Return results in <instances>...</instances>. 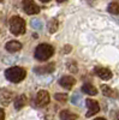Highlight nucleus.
Wrapping results in <instances>:
<instances>
[{
	"instance_id": "nucleus-1",
	"label": "nucleus",
	"mask_w": 119,
	"mask_h": 120,
	"mask_svg": "<svg viewBox=\"0 0 119 120\" xmlns=\"http://www.w3.org/2000/svg\"><path fill=\"white\" fill-rule=\"evenodd\" d=\"M27 76V71L23 67H18V66H13L10 67L5 71V77L6 79H8L12 83H19L22 82Z\"/></svg>"
},
{
	"instance_id": "nucleus-7",
	"label": "nucleus",
	"mask_w": 119,
	"mask_h": 120,
	"mask_svg": "<svg viewBox=\"0 0 119 120\" xmlns=\"http://www.w3.org/2000/svg\"><path fill=\"white\" fill-rule=\"evenodd\" d=\"M54 64L53 63H49V64H46V65H42V66H36L34 68V72L37 73V75H47V73H51L54 71Z\"/></svg>"
},
{
	"instance_id": "nucleus-22",
	"label": "nucleus",
	"mask_w": 119,
	"mask_h": 120,
	"mask_svg": "<svg viewBox=\"0 0 119 120\" xmlns=\"http://www.w3.org/2000/svg\"><path fill=\"white\" fill-rule=\"evenodd\" d=\"M0 120H5V112L3 108H0Z\"/></svg>"
},
{
	"instance_id": "nucleus-15",
	"label": "nucleus",
	"mask_w": 119,
	"mask_h": 120,
	"mask_svg": "<svg viewBox=\"0 0 119 120\" xmlns=\"http://www.w3.org/2000/svg\"><path fill=\"white\" fill-rule=\"evenodd\" d=\"M58 26H59V24H58L57 19H51V21L48 22V24H47V29H48V31L51 33V34H53V33L57 31Z\"/></svg>"
},
{
	"instance_id": "nucleus-26",
	"label": "nucleus",
	"mask_w": 119,
	"mask_h": 120,
	"mask_svg": "<svg viewBox=\"0 0 119 120\" xmlns=\"http://www.w3.org/2000/svg\"><path fill=\"white\" fill-rule=\"evenodd\" d=\"M58 3H64V1H66V0H57Z\"/></svg>"
},
{
	"instance_id": "nucleus-10",
	"label": "nucleus",
	"mask_w": 119,
	"mask_h": 120,
	"mask_svg": "<svg viewBox=\"0 0 119 120\" xmlns=\"http://www.w3.org/2000/svg\"><path fill=\"white\" fill-rule=\"evenodd\" d=\"M5 48H6V51L10 52V53H16V52H18V51H21L22 43L18 42V41H10V42L6 43Z\"/></svg>"
},
{
	"instance_id": "nucleus-24",
	"label": "nucleus",
	"mask_w": 119,
	"mask_h": 120,
	"mask_svg": "<svg viewBox=\"0 0 119 120\" xmlns=\"http://www.w3.org/2000/svg\"><path fill=\"white\" fill-rule=\"evenodd\" d=\"M94 120H106V119H104V118H96V119H94Z\"/></svg>"
},
{
	"instance_id": "nucleus-21",
	"label": "nucleus",
	"mask_w": 119,
	"mask_h": 120,
	"mask_svg": "<svg viewBox=\"0 0 119 120\" xmlns=\"http://www.w3.org/2000/svg\"><path fill=\"white\" fill-rule=\"evenodd\" d=\"M71 102L73 103V105H79V103H81V96H79V95H73L72 96V100H71Z\"/></svg>"
},
{
	"instance_id": "nucleus-28",
	"label": "nucleus",
	"mask_w": 119,
	"mask_h": 120,
	"mask_svg": "<svg viewBox=\"0 0 119 120\" xmlns=\"http://www.w3.org/2000/svg\"><path fill=\"white\" fill-rule=\"evenodd\" d=\"M117 120H119V112L117 113Z\"/></svg>"
},
{
	"instance_id": "nucleus-17",
	"label": "nucleus",
	"mask_w": 119,
	"mask_h": 120,
	"mask_svg": "<svg viewBox=\"0 0 119 120\" xmlns=\"http://www.w3.org/2000/svg\"><path fill=\"white\" fill-rule=\"evenodd\" d=\"M101 90H102V94L105 96H112L113 95V90L108 85H101Z\"/></svg>"
},
{
	"instance_id": "nucleus-2",
	"label": "nucleus",
	"mask_w": 119,
	"mask_h": 120,
	"mask_svg": "<svg viewBox=\"0 0 119 120\" xmlns=\"http://www.w3.org/2000/svg\"><path fill=\"white\" fill-rule=\"evenodd\" d=\"M54 54V48L52 46H49L47 43H41L38 45L35 49V59L43 61V60L49 59Z\"/></svg>"
},
{
	"instance_id": "nucleus-16",
	"label": "nucleus",
	"mask_w": 119,
	"mask_h": 120,
	"mask_svg": "<svg viewBox=\"0 0 119 120\" xmlns=\"http://www.w3.org/2000/svg\"><path fill=\"white\" fill-rule=\"evenodd\" d=\"M108 12L112 15H119V4L118 3H111L107 7Z\"/></svg>"
},
{
	"instance_id": "nucleus-19",
	"label": "nucleus",
	"mask_w": 119,
	"mask_h": 120,
	"mask_svg": "<svg viewBox=\"0 0 119 120\" xmlns=\"http://www.w3.org/2000/svg\"><path fill=\"white\" fill-rule=\"evenodd\" d=\"M54 98L58 100V101H60V102H65L67 100V95H65V94H55Z\"/></svg>"
},
{
	"instance_id": "nucleus-13",
	"label": "nucleus",
	"mask_w": 119,
	"mask_h": 120,
	"mask_svg": "<svg viewBox=\"0 0 119 120\" xmlns=\"http://www.w3.org/2000/svg\"><path fill=\"white\" fill-rule=\"evenodd\" d=\"M82 91L85 93V94H88V95H96V94H97V89H96L93 84L87 83V84H83Z\"/></svg>"
},
{
	"instance_id": "nucleus-9",
	"label": "nucleus",
	"mask_w": 119,
	"mask_h": 120,
	"mask_svg": "<svg viewBox=\"0 0 119 120\" xmlns=\"http://www.w3.org/2000/svg\"><path fill=\"white\" fill-rule=\"evenodd\" d=\"M75 83H76L75 78L71 77V76H64V77H61L60 79H59V84L65 89H71Z\"/></svg>"
},
{
	"instance_id": "nucleus-18",
	"label": "nucleus",
	"mask_w": 119,
	"mask_h": 120,
	"mask_svg": "<svg viewBox=\"0 0 119 120\" xmlns=\"http://www.w3.org/2000/svg\"><path fill=\"white\" fill-rule=\"evenodd\" d=\"M67 68H69V71L76 73L77 72V64L75 61H69L67 63Z\"/></svg>"
},
{
	"instance_id": "nucleus-29",
	"label": "nucleus",
	"mask_w": 119,
	"mask_h": 120,
	"mask_svg": "<svg viewBox=\"0 0 119 120\" xmlns=\"http://www.w3.org/2000/svg\"><path fill=\"white\" fill-rule=\"evenodd\" d=\"M1 1H3V0H0V3H1Z\"/></svg>"
},
{
	"instance_id": "nucleus-23",
	"label": "nucleus",
	"mask_w": 119,
	"mask_h": 120,
	"mask_svg": "<svg viewBox=\"0 0 119 120\" xmlns=\"http://www.w3.org/2000/svg\"><path fill=\"white\" fill-rule=\"evenodd\" d=\"M70 51H71V46H65L64 47V52L65 53H70Z\"/></svg>"
},
{
	"instance_id": "nucleus-27",
	"label": "nucleus",
	"mask_w": 119,
	"mask_h": 120,
	"mask_svg": "<svg viewBox=\"0 0 119 120\" xmlns=\"http://www.w3.org/2000/svg\"><path fill=\"white\" fill-rule=\"evenodd\" d=\"M88 1H89V4H93V3H94V0H88Z\"/></svg>"
},
{
	"instance_id": "nucleus-12",
	"label": "nucleus",
	"mask_w": 119,
	"mask_h": 120,
	"mask_svg": "<svg viewBox=\"0 0 119 120\" xmlns=\"http://www.w3.org/2000/svg\"><path fill=\"white\" fill-rule=\"evenodd\" d=\"M27 103V96L25 95H19L18 97L15 98V108L17 109V111H19V109H22Z\"/></svg>"
},
{
	"instance_id": "nucleus-20",
	"label": "nucleus",
	"mask_w": 119,
	"mask_h": 120,
	"mask_svg": "<svg viewBox=\"0 0 119 120\" xmlns=\"http://www.w3.org/2000/svg\"><path fill=\"white\" fill-rule=\"evenodd\" d=\"M31 26L34 29H41L42 28V23L38 21V19H33L31 21Z\"/></svg>"
},
{
	"instance_id": "nucleus-6",
	"label": "nucleus",
	"mask_w": 119,
	"mask_h": 120,
	"mask_svg": "<svg viewBox=\"0 0 119 120\" xmlns=\"http://www.w3.org/2000/svg\"><path fill=\"white\" fill-rule=\"evenodd\" d=\"M87 107H88V112H87V116H92L96 113H99V111H100V106H99V103L95 101V100H92V98H88L87 101Z\"/></svg>"
},
{
	"instance_id": "nucleus-5",
	"label": "nucleus",
	"mask_w": 119,
	"mask_h": 120,
	"mask_svg": "<svg viewBox=\"0 0 119 120\" xmlns=\"http://www.w3.org/2000/svg\"><path fill=\"white\" fill-rule=\"evenodd\" d=\"M35 101H36V105L38 107H45L46 105L49 103V94L46 90H41V91L37 93Z\"/></svg>"
},
{
	"instance_id": "nucleus-4",
	"label": "nucleus",
	"mask_w": 119,
	"mask_h": 120,
	"mask_svg": "<svg viewBox=\"0 0 119 120\" xmlns=\"http://www.w3.org/2000/svg\"><path fill=\"white\" fill-rule=\"evenodd\" d=\"M23 10L28 15H37L40 12V7L33 1V0H24L23 1Z\"/></svg>"
},
{
	"instance_id": "nucleus-25",
	"label": "nucleus",
	"mask_w": 119,
	"mask_h": 120,
	"mask_svg": "<svg viewBox=\"0 0 119 120\" xmlns=\"http://www.w3.org/2000/svg\"><path fill=\"white\" fill-rule=\"evenodd\" d=\"M40 1H42V3H48V1H51V0H40Z\"/></svg>"
},
{
	"instance_id": "nucleus-3",
	"label": "nucleus",
	"mask_w": 119,
	"mask_h": 120,
	"mask_svg": "<svg viewBox=\"0 0 119 120\" xmlns=\"http://www.w3.org/2000/svg\"><path fill=\"white\" fill-rule=\"evenodd\" d=\"M10 30L11 33L16 36L23 35L25 33V22L24 19L18 17V16H13L10 19Z\"/></svg>"
},
{
	"instance_id": "nucleus-11",
	"label": "nucleus",
	"mask_w": 119,
	"mask_h": 120,
	"mask_svg": "<svg viewBox=\"0 0 119 120\" xmlns=\"http://www.w3.org/2000/svg\"><path fill=\"white\" fill-rule=\"evenodd\" d=\"M12 93L7 91V90H1L0 91V103L3 105H8L12 100Z\"/></svg>"
},
{
	"instance_id": "nucleus-14",
	"label": "nucleus",
	"mask_w": 119,
	"mask_h": 120,
	"mask_svg": "<svg viewBox=\"0 0 119 120\" xmlns=\"http://www.w3.org/2000/svg\"><path fill=\"white\" fill-rule=\"evenodd\" d=\"M60 119L61 120H76L77 119V115L76 114H73L72 112H70V111H61L60 112Z\"/></svg>"
},
{
	"instance_id": "nucleus-8",
	"label": "nucleus",
	"mask_w": 119,
	"mask_h": 120,
	"mask_svg": "<svg viewBox=\"0 0 119 120\" xmlns=\"http://www.w3.org/2000/svg\"><path fill=\"white\" fill-rule=\"evenodd\" d=\"M95 73H96L97 77H100L101 79H105V81L112 78V72L108 68H106V67H96L95 68Z\"/></svg>"
}]
</instances>
